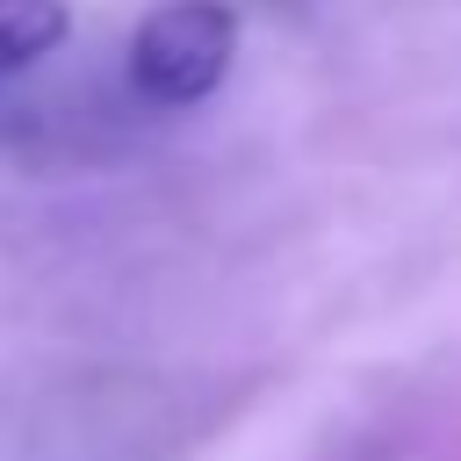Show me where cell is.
Returning a JSON list of instances; mask_svg holds the SVG:
<instances>
[{
    "label": "cell",
    "instance_id": "cell-1",
    "mask_svg": "<svg viewBox=\"0 0 461 461\" xmlns=\"http://www.w3.org/2000/svg\"><path fill=\"white\" fill-rule=\"evenodd\" d=\"M238 14L223 0H158L130 36V86L151 108H194L223 86Z\"/></svg>",
    "mask_w": 461,
    "mask_h": 461
},
{
    "label": "cell",
    "instance_id": "cell-2",
    "mask_svg": "<svg viewBox=\"0 0 461 461\" xmlns=\"http://www.w3.org/2000/svg\"><path fill=\"white\" fill-rule=\"evenodd\" d=\"M65 36H72L65 0H0V72H22L36 58H50Z\"/></svg>",
    "mask_w": 461,
    "mask_h": 461
}]
</instances>
